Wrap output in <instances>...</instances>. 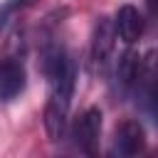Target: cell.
Wrapping results in <instances>:
<instances>
[{"label":"cell","mask_w":158,"mask_h":158,"mask_svg":"<svg viewBox=\"0 0 158 158\" xmlns=\"http://www.w3.org/2000/svg\"><path fill=\"white\" fill-rule=\"evenodd\" d=\"M44 79L49 84V96L44 104V131L49 141H62L67 136V126H69V106H72V96H74V86H77V62L72 59V54L67 52L52 69L44 72Z\"/></svg>","instance_id":"1"},{"label":"cell","mask_w":158,"mask_h":158,"mask_svg":"<svg viewBox=\"0 0 158 158\" xmlns=\"http://www.w3.org/2000/svg\"><path fill=\"white\" fill-rule=\"evenodd\" d=\"M114 44H116V30H114V20L109 17H99L91 32V49H89V59H91V69L99 77H106L114 67Z\"/></svg>","instance_id":"2"},{"label":"cell","mask_w":158,"mask_h":158,"mask_svg":"<svg viewBox=\"0 0 158 158\" xmlns=\"http://www.w3.org/2000/svg\"><path fill=\"white\" fill-rule=\"evenodd\" d=\"M72 138L81 153H86V156L96 153L99 138H101V109L99 106H89L79 114V118L72 126Z\"/></svg>","instance_id":"3"},{"label":"cell","mask_w":158,"mask_h":158,"mask_svg":"<svg viewBox=\"0 0 158 158\" xmlns=\"http://www.w3.org/2000/svg\"><path fill=\"white\" fill-rule=\"evenodd\" d=\"M156 79H158V49H151V52H146V54L138 57L133 84H131V94L136 96V101L143 109H146V104L151 99V91L156 86Z\"/></svg>","instance_id":"4"},{"label":"cell","mask_w":158,"mask_h":158,"mask_svg":"<svg viewBox=\"0 0 158 158\" xmlns=\"http://www.w3.org/2000/svg\"><path fill=\"white\" fill-rule=\"evenodd\" d=\"M27 86V72L20 57H0V101L17 99Z\"/></svg>","instance_id":"5"},{"label":"cell","mask_w":158,"mask_h":158,"mask_svg":"<svg viewBox=\"0 0 158 158\" xmlns=\"http://www.w3.org/2000/svg\"><path fill=\"white\" fill-rule=\"evenodd\" d=\"M146 148V131L138 121H123L114 133V153L116 156H136Z\"/></svg>","instance_id":"6"},{"label":"cell","mask_w":158,"mask_h":158,"mask_svg":"<svg viewBox=\"0 0 158 158\" xmlns=\"http://www.w3.org/2000/svg\"><path fill=\"white\" fill-rule=\"evenodd\" d=\"M143 15L138 12V7L133 5H121L116 10V17H114V30H116V37L123 42V44H133L141 32H143Z\"/></svg>","instance_id":"7"},{"label":"cell","mask_w":158,"mask_h":158,"mask_svg":"<svg viewBox=\"0 0 158 158\" xmlns=\"http://www.w3.org/2000/svg\"><path fill=\"white\" fill-rule=\"evenodd\" d=\"M136 64H138V54H136L133 49H126V52L118 57V62L114 64V84H116V94H118L121 99L131 94Z\"/></svg>","instance_id":"8"},{"label":"cell","mask_w":158,"mask_h":158,"mask_svg":"<svg viewBox=\"0 0 158 158\" xmlns=\"http://www.w3.org/2000/svg\"><path fill=\"white\" fill-rule=\"evenodd\" d=\"M32 0H5L2 5H0V32L12 22V17L20 12V10H25L27 5H30Z\"/></svg>","instance_id":"9"},{"label":"cell","mask_w":158,"mask_h":158,"mask_svg":"<svg viewBox=\"0 0 158 158\" xmlns=\"http://www.w3.org/2000/svg\"><path fill=\"white\" fill-rule=\"evenodd\" d=\"M146 109L153 111V114H158V79H156V86H153V91H151V99H148Z\"/></svg>","instance_id":"10"},{"label":"cell","mask_w":158,"mask_h":158,"mask_svg":"<svg viewBox=\"0 0 158 158\" xmlns=\"http://www.w3.org/2000/svg\"><path fill=\"white\" fill-rule=\"evenodd\" d=\"M148 12H151L153 27H158V0H148Z\"/></svg>","instance_id":"11"}]
</instances>
